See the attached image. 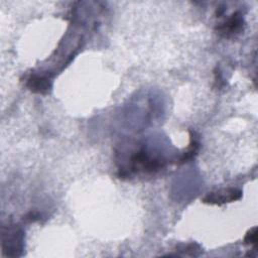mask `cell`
Instances as JSON below:
<instances>
[{
    "instance_id": "cell-6",
    "label": "cell",
    "mask_w": 258,
    "mask_h": 258,
    "mask_svg": "<svg viewBox=\"0 0 258 258\" xmlns=\"http://www.w3.org/2000/svg\"><path fill=\"white\" fill-rule=\"evenodd\" d=\"M198 150H199V142L194 138V136H192V134H191V136H190V144H189V147H188L187 151H186V152H184V154H183V155L181 156V158H180L181 163H183V162H185L186 160H188V159L192 158V157L197 154Z\"/></svg>"
},
{
    "instance_id": "cell-2",
    "label": "cell",
    "mask_w": 258,
    "mask_h": 258,
    "mask_svg": "<svg viewBox=\"0 0 258 258\" xmlns=\"http://www.w3.org/2000/svg\"><path fill=\"white\" fill-rule=\"evenodd\" d=\"M23 232L16 227H7L2 233V251L7 256H19L22 250Z\"/></svg>"
},
{
    "instance_id": "cell-1",
    "label": "cell",
    "mask_w": 258,
    "mask_h": 258,
    "mask_svg": "<svg viewBox=\"0 0 258 258\" xmlns=\"http://www.w3.org/2000/svg\"><path fill=\"white\" fill-rule=\"evenodd\" d=\"M131 170L144 172H154L161 169L165 165V160L160 157L152 156L147 153L143 148L135 152L131 156Z\"/></svg>"
},
{
    "instance_id": "cell-5",
    "label": "cell",
    "mask_w": 258,
    "mask_h": 258,
    "mask_svg": "<svg viewBox=\"0 0 258 258\" xmlns=\"http://www.w3.org/2000/svg\"><path fill=\"white\" fill-rule=\"evenodd\" d=\"M27 88L32 91L33 93H46L51 85L49 78L46 76H40V75H32L29 77L26 83Z\"/></svg>"
},
{
    "instance_id": "cell-4",
    "label": "cell",
    "mask_w": 258,
    "mask_h": 258,
    "mask_svg": "<svg viewBox=\"0 0 258 258\" xmlns=\"http://www.w3.org/2000/svg\"><path fill=\"white\" fill-rule=\"evenodd\" d=\"M244 24V19L240 12L233 13L224 23L220 24L216 29L221 36L229 37L236 33H239Z\"/></svg>"
},
{
    "instance_id": "cell-3",
    "label": "cell",
    "mask_w": 258,
    "mask_h": 258,
    "mask_svg": "<svg viewBox=\"0 0 258 258\" xmlns=\"http://www.w3.org/2000/svg\"><path fill=\"white\" fill-rule=\"evenodd\" d=\"M242 197V191L237 188H227L218 191L209 192L204 199L203 203L211 205H223L225 203H231L240 200Z\"/></svg>"
},
{
    "instance_id": "cell-7",
    "label": "cell",
    "mask_w": 258,
    "mask_h": 258,
    "mask_svg": "<svg viewBox=\"0 0 258 258\" xmlns=\"http://www.w3.org/2000/svg\"><path fill=\"white\" fill-rule=\"evenodd\" d=\"M244 243L251 244L256 247V243H257V228L256 227H253L252 229H250L247 232V234L244 238Z\"/></svg>"
}]
</instances>
